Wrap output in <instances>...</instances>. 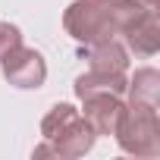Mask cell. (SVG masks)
Wrapping results in <instances>:
<instances>
[{
  "label": "cell",
  "mask_w": 160,
  "mask_h": 160,
  "mask_svg": "<svg viewBox=\"0 0 160 160\" xmlns=\"http://www.w3.org/2000/svg\"><path fill=\"white\" fill-rule=\"evenodd\" d=\"M41 135L50 144L53 157H82L94 148V129L88 126V119L78 113L72 104H57L50 107V113L41 119Z\"/></svg>",
  "instance_id": "1"
},
{
  "label": "cell",
  "mask_w": 160,
  "mask_h": 160,
  "mask_svg": "<svg viewBox=\"0 0 160 160\" xmlns=\"http://www.w3.org/2000/svg\"><path fill=\"white\" fill-rule=\"evenodd\" d=\"M116 141L126 154L135 157H157L160 154V119H157V107L141 104V101H129L122 104L119 122H116Z\"/></svg>",
  "instance_id": "2"
},
{
  "label": "cell",
  "mask_w": 160,
  "mask_h": 160,
  "mask_svg": "<svg viewBox=\"0 0 160 160\" xmlns=\"http://www.w3.org/2000/svg\"><path fill=\"white\" fill-rule=\"evenodd\" d=\"M63 28L78 44H98V41L119 35L107 0H75V3H69L63 13Z\"/></svg>",
  "instance_id": "3"
},
{
  "label": "cell",
  "mask_w": 160,
  "mask_h": 160,
  "mask_svg": "<svg viewBox=\"0 0 160 160\" xmlns=\"http://www.w3.org/2000/svg\"><path fill=\"white\" fill-rule=\"evenodd\" d=\"M0 66H3V78L10 85L16 88H41L44 85V78H47V63L44 57L35 50V47H16L10 50L3 60H0Z\"/></svg>",
  "instance_id": "4"
},
{
  "label": "cell",
  "mask_w": 160,
  "mask_h": 160,
  "mask_svg": "<svg viewBox=\"0 0 160 160\" xmlns=\"http://www.w3.org/2000/svg\"><path fill=\"white\" fill-rule=\"evenodd\" d=\"M122 38H126V50L129 53H135V57H154L157 50H160V25H157V10L154 7H148L126 32H122Z\"/></svg>",
  "instance_id": "5"
},
{
  "label": "cell",
  "mask_w": 160,
  "mask_h": 160,
  "mask_svg": "<svg viewBox=\"0 0 160 160\" xmlns=\"http://www.w3.org/2000/svg\"><path fill=\"white\" fill-rule=\"evenodd\" d=\"M82 104H85L82 116L88 119L94 135H113L116 132V122H119V113H122L119 94H88V98H82Z\"/></svg>",
  "instance_id": "6"
},
{
  "label": "cell",
  "mask_w": 160,
  "mask_h": 160,
  "mask_svg": "<svg viewBox=\"0 0 160 160\" xmlns=\"http://www.w3.org/2000/svg\"><path fill=\"white\" fill-rule=\"evenodd\" d=\"M129 78L126 72H104V69H88L85 75L75 78V94L88 98V94H126Z\"/></svg>",
  "instance_id": "7"
},
{
  "label": "cell",
  "mask_w": 160,
  "mask_h": 160,
  "mask_svg": "<svg viewBox=\"0 0 160 160\" xmlns=\"http://www.w3.org/2000/svg\"><path fill=\"white\" fill-rule=\"evenodd\" d=\"M88 63L91 69H104V72H126L129 69V50L126 44H119L116 38L88 44Z\"/></svg>",
  "instance_id": "8"
},
{
  "label": "cell",
  "mask_w": 160,
  "mask_h": 160,
  "mask_svg": "<svg viewBox=\"0 0 160 160\" xmlns=\"http://www.w3.org/2000/svg\"><path fill=\"white\" fill-rule=\"evenodd\" d=\"M126 94H129V101H141V104L157 107V101H160V72L151 69V66L138 69V72L129 78Z\"/></svg>",
  "instance_id": "9"
},
{
  "label": "cell",
  "mask_w": 160,
  "mask_h": 160,
  "mask_svg": "<svg viewBox=\"0 0 160 160\" xmlns=\"http://www.w3.org/2000/svg\"><path fill=\"white\" fill-rule=\"evenodd\" d=\"M19 44H22V32L16 25H10V22H0V60L10 50H16Z\"/></svg>",
  "instance_id": "10"
},
{
  "label": "cell",
  "mask_w": 160,
  "mask_h": 160,
  "mask_svg": "<svg viewBox=\"0 0 160 160\" xmlns=\"http://www.w3.org/2000/svg\"><path fill=\"white\" fill-rule=\"evenodd\" d=\"M141 3H148V7H157V0H141Z\"/></svg>",
  "instance_id": "11"
}]
</instances>
